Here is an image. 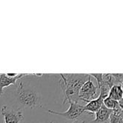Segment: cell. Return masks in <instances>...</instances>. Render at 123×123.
I'll return each instance as SVG.
<instances>
[{
  "label": "cell",
  "instance_id": "obj_4",
  "mask_svg": "<svg viewBox=\"0 0 123 123\" xmlns=\"http://www.w3.org/2000/svg\"><path fill=\"white\" fill-rule=\"evenodd\" d=\"M70 107L66 112H57L52 110H47V112L55 115H59L61 117H63L65 118H67L68 120H78V118L84 112V106L79 105V103H70Z\"/></svg>",
  "mask_w": 123,
  "mask_h": 123
},
{
  "label": "cell",
  "instance_id": "obj_11",
  "mask_svg": "<svg viewBox=\"0 0 123 123\" xmlns=\"http://www.w3.org/2000/svg\"><path fill=\"white\" fill-rule=\"evenodd\" d=\"M103 105L107 108V109H110L111 110H116V109H118V108H121L120 107V105H119V102L117 101H115V100H113L109 97H106L104 100H103ZM123 109V108H122Z\"/></svg>",
  "mask_w": 123,
  "mask_h": 123
},
{
  "label": "cell",
  "instance_id": "obj_6",
  "mask_svg": "<svg viewBox=\"0 0 123 123\" xmlns=\"http://www.w3.org/2000/svg\"><path fill=\"white\" fill-rule=\"evenodd\" d=\"M26 74H0V96L3 93V89L11 85H15L17 81L22 77L27 76Z\"/></svg>",
  "mask_w": 123,
  "mask_h": 123
},
{
  "label": "cell",
  "instance_id": "obj_2",
  "mask_svg": "<svg viewBox=\"0 0 123 123\" xmlns=\"http://www.w3.org/2000/svg\"><path fill=\"white\" fill-rule=\"evenodd\" d=\"M15 85L16 97L21 105L31 110L43 107L41 97L33 88L25 84L21 79L18 80Z\"/></svg>",
  "mask_w": 123,
  "mask_h": 123
},
{
  "label": "cell",
  "instance_id": "obj_15",
  "mask_svg": "<svg viewBox=\"0 0 123 123\" xmlns=\"http://www.w3.org/2000/svg\"></svg>",
  "mask_w": 123,
  "mask_h": 123
},
{
  "label": "cell",
  "instance_id": "obj_10",
  "mask_svg": "<svg viewBox=\"0 0 123 123\" xmlns=\"http://www.w3.org/2000/svg\"><path fill=\"white\" fill-rule=\"evenodd\" d=\"M109 123H123V109L118 108L112 110Z\"/></svg>",
  "mask_w": 123,
  "mask_h": 123
},
{
  "label": "cell",
  "instance_id": "obj_14",
  "mask_svg": "<svg viewBox=\"0 0 123 123\" xmlns=\"http://www.w3.org/2000/svg\"></svg>",
  "mask_w": 123,
  "mask_h": 123
},
{
  "label": "cell",
  "instance_id": "obj_3",
  "mask_svg": "<svg viewBox=\"0 0 123 123\" xmlns=\"http://www.w3.org/2000/svg\"><path fill=\"white\" fill-rule=\"evenodd\" d=\"M99 95V91L98 90L97 86L93 82L92 77L89 75V79L82 85L79 90V99L85 102H89L93 99H97Z\"/></svg>",
  "mask_w": 123,
  "mask_h": 123
},
{
  "label": "cell",
  "instance_id": "obj_12",
  "mask_svg": "<svg viewBox=\"0 0 123 123\" xmlns=\"http://www.w3.org/2000/svg\"><path fill=\"white\" fill-rule=\"evenodd\" d=\"M116 85H121L123 86V74H112Z\"/></svg>",
  "mask_w": 123,
  "mask_h": 123
},
{
  "label": "cell",
  "instance_id": "obj_13",
  "mask_svg": "<svg viewBox=\"0 0 123 123\" xmlns=\"http://www.w3.org/2000/svg\"><path fill=\"white\" fill-rule=\"evenodd\" d=\"M72 123H87V122L86 121H80L79 120H74Z\"/></svg>",
  "mask_w": 123,
  "mask_h": 123
},
{
  "label": "cell",
  "instance_id": "obj_5",
  "mask_svg": "<svg viewBox=\"0 0 123 123\" xmlns=\"http://www.w3.org/2000/svg\"><path fill=\"white\" fill-rule=\"evenodd\" d=\"M1 112L4 116V123H20L25 119L24 114L21 110L7 105H4Z\"/></svg>",
  "mask_w": 123,
  "mask_h": 123
},
{
  "label": "cell",
  "instance_id": "obj_1",
  "mask_svg": "<svg viewBox=\"0 0 123 123\" xmlns=\"http://www.w3.org/2000/svg\"><path fill=\"white\" fill-rule=\"evenodd\" d=\"M89 77L85 74H61L59 86L63 93V105L79 103L81 87Z\"/></svg>",
  "mask_w": 123,
  "mask_h": 123
},
{
  "label": "cell",
  "instance_id": "obj_7",
  "mask_svg": "<svg viewBox=\"0 0 123 123\" xmlns=\"http://www.w3.org/2000/svg\"><path fill=\"white\" fill-rule=\"evenodd\" d=\"M111 113L112 110L102 105L100 109L95 113V119L87 123H108Z\"/></svg>",
  "mask_w": 123,
  "mask_h": 123
},
{
  "label": "cell",
  "instance_id": "obj_9",
  "mask_svg": "<svg viewBox=\"0 0 123 123\" xmlns=\"http://www.w3.org/2000/svg\"><path fill=\"white\" fill-rule=\"evenodd\" d=\"M107 97L119 102L123 99V86L121 85H114L110 90Z\"/></svg>",
  "mask_w": 123,
  "mask_h": 123
},
{
  "label": "cell",
  "instance_id": "obj_8",
  "mask_svg": "<svg viewBox=\"0 0 123 123\" xmlns=\"http://www.w3.org/2000/svg\"><path fill=\"white\" fill-rule=\"evenodd\" d=\"M104 99L105 98L103 97V96L99 94V97L97 99L89 102L85 106H84V112H87L91 114H95L103 105Z\"/></svg>",
  "mask_w": 123,
  "mask_h": 123
}]
</instances>
